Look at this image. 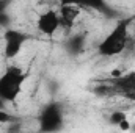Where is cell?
<instances>
[{
	"label": "cell",
	"mask_w": 135,
	"mask_h": 133,
	"mask_svg": "<svg viewBox=\"0 0 135 133\" xmlns=\"http://www.w3.org/2000/svg\"><path fill=\"white\" fill-rule=\"evenodd\" d=\"M9 22H11V17L8 16V13L0 11V27H6L9 25Z\"/></svg>",
	"instance_id": "30bf717a"
},
{
	"label": "cell",
	"mask_w": 135,
	"mask_h": 133,
	"mask_svg": "<svg viewBox=\"0 0 135 133\" xmlns=\"http://www.w3.org/2000/svg\"><path fill=\"white\" fill-rule=\"evenodd\" d=\"M27 34L19 32V30H6L3 34L5 39V57L6 58H14L19 55V52L22 50L24 42L27 41Z\"/></svg>",
	"instance_id": "277c9868"
},
{
	"label": "cell",
	"mask_w": 135,
	"mask_h": 133,
	"mask_svg": "<svg viewBox=\"0 0 135 133\" xmlns=\"http://www.w3.org/2000/svg\"><path fill=\"white\" fill-rule=\"evenodd\" d=\"M132 19L126 17L118 21V24L115 25V28L107 34V38L99 44V53L104 57H115L118 53H121L126 45H127V38H129V25H131Z\"/></svg>",
	"instance_id": "6da1fadb"
},
{
	"label": "cell",
	"mask_w": 135,
	"mask_h": 133,
	"mask_svg": "<svg viewBox=\"0 0 135 133\" xmlns=\"http://www.w3.org/2000/svg\"><path fill=\"white\" fill-rule=\"evenodd\" d=\"M36 27L38 30L46 36H54L55 32L60 28V16L58 13L49 9L46 13H42L39 17H38V22H36Z\"/></svg>",
	"instance_id": "5b68a950"
},
{
	"label": "cell",
	"mask_w": 135,
	"mask_h": 133,
	"mask_svg": "<svg viewBox=\"0 0 135 133\" xmlns=\"http://www.w3.org/2000/svg\"><path fill=\"white\" fill-rule=\"evenodd\" d=\"M83 36H74V38H71L69 39V42H68V49H69V52L72 53V55H77V53H80L82 50H83Z\"/></svg>",
	"instance_id": "52a82bcc"
},
{
	"label": "cell",
	"mask_w": 135,
	"mask_h": 133,
	"mask_svg": "<svg viewBox=\"0 0 135 133\" xmlns=\"http://www.w3.org/2000/svg\"><path fill=\"white\" fill-rule=\"evenodd\" d=\"M0 11H5V3L0 2Z\"/></svg>",
	"instance_id": "4fadbf2b"
},
{
	"label": "cell",
	"mask_w": 135,
	"mask_h": 133,
	"mask_svg": "<svg viewBox=\"0 0 135 133\" xmlns=\"http://www.w3.org/2000/svg\"><path fill=\"white\" fill-rule=\"evenodd\" d=\"M27 74L17 66H8L0 77V97L3 102H14L22 91Z\"/></svg>",
	"instance_id": "7a4b0ae2"
},
{
	"label": "cell",
	"mask_w": 135,
	"mask_h": 133,
	"mask_svg": "<svg viewBox=\"0 0 135 133\" xmlns=\"http://www.w3.org/2000/svg\"><path fill=\"white\" fill-rule=\"evenodd\" d=\"M124 119H127V117H126V113H123V111H115V113L110 114V119H108V121H110L112 125H116V127H118Z\"/></svg>",
	"instance_id": "ba28073f"
},
{
	"label": "cell",
	"mask_w": 135,
	"mask_h": 133,
	"mask_svg": "<svg viewBox=\"0 0 135 133\" xmlns=\"http://www.w3.org/2000/svg\"><path fill=\"white\" fill-rule=\"evenodd\" d=\"M14 121H16V117L13 114L6 113L5 110H0V124H11Z\"/></svg>",
	"instance_id": "9c48e42d"
},
{
	"label": "cell",
	"mask_w": 135,
	"mask_h": 133,
	"mask_svg": "<svg viewBox=\"0 0 135 133\" xmlns=\"http://www.w3.org/2000/svg\"><path fill=\"white\" fill-rule=\"evenodd\" d=\"M121 74H123V72H121L119 69H115V70H112V77H115V78H119V77H121Z\"/></svg>",
	"instance_id": "7c38bea8"
},
{
	"label": "cell",
	"mask_w": 135,
	"mask_h": 133,
	"mask_svg": "<svg viewBox=\"0 0 135 133\" xmlns=\"http://www.w3.org/2000/svg\"><path fill=\"white\" fill-rule=\"evenodd\" d=\"M80 14V11L74 6V5H69V3H63L61 8H60V27H65V28H71L74 21L77 19V16Z\"/></svg>",
	"instance_id": "8992f818"
},
{
	"label": "cell",
	"mask_w": 135,
	"mask_h": 133,
	"mask_svg": "<svg viewBox=\"0 0 135 133\" xmlns=\"http://www.w3.org/2000/svg\"><path fill=\"white\" fill-rule=\"evenodd\" d=\"M39 133H55L63 129V110L60 103H49L41 111L39 117Z\"/></svg>",
	"instance_id": "3957f363"
},
{
	"label": "cell",
	"mask_w": 135,
	"mask_h": 133,
	"mask_svg": "<svg viewBox=\"0 0 135 133\" xmlns=\"http://www.w3.org/2000/svg\"><path fill=\"white\" fill-rule=\"evenodd\" d=\"M131 127H132V125H131V122H129L127 119H124V121H123V122L118 125V129H119V130H123V132H127V130H131Z\"/></svg>",
	"instance_id": "8fae6325"
}]
</instances>
